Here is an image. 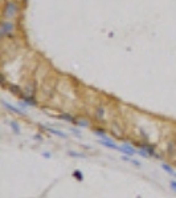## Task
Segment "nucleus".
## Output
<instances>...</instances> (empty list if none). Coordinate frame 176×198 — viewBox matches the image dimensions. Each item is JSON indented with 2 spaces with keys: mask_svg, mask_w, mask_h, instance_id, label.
Wrapping results in <instances>:
<instances>
[{
  "mask_svg": "<svg viewBox=\"0 0 176 198\" xmlns=\"http://www.w3.org/2000/svg\"><path fill=\"white\" fill-rule=\"evenodd\" d=\"M17 11H19V8H17V6H16V3L8 2V3L6 4V8H4V15H6L7 17L12 19V17L16 16Z\"/></svg>",
  "mask_w": 176,
  "mask_h": 198,
  "instance_id": "f257e3e1",
  "label": "nucleus"
},
{
  "mask_svg": "<svg viewBox=\"0 0 176 198\" xmlns=\"http://www.w3.org/2000/svg\"><path fill=\"white\" fill-rule=\"evenodd\" d=\"M15 29V24L12 21H3L2 23V31H0V33H2V36H11L12 32Z\"/></svg>",
  "mask_w": 176,
  "mask_h": 198,
  "instance_id": "f03ea898",
  "label": "nucleus"
},
{
  "mask_svg": "<svg viewBox=\"0 0 176 198\" xmlns=\"http://www.w3.org/2000/svg\"><path fill=\"white\" fill-rule=\"evenodd\" d=\"M117 152H121L122 154L130 156V157H133V156L136 154V150L131 145H129V144H123L122 146H118V148H117Z\"/></svg>",
  "mask_w": 176,
  "mask_h": 198,
  "instance_id": "7ed1b4c3",
  "label": "nucleus"
},
{
  "mask_svg": "<svg viewBox=\"0 0 176 198\" xmlns=\"http://www.w3.org/2000/svg\"><path fill=\"white\" fill-rule=\"evenodd\" d=\"M98 142L101 144V145H103L105 148H107V149H113V150H117V148H118V145L113 141L110 140L109 137H105V138H99Z\"/></svg>",
  "mask_w": 176,
  "mask_h": 198,
  "instance_id": "20e7f679",
  "label": "nucleus"
},
{
  "mask_svg": "<svg viewBox=\"0 0 176 198\" xmlns=\"http://www.w3.org/2000/svg\"><path fill=\"white\" fill-rule=\"evenodd\" d=\"M139 148L142 150H144L150 157L155 156V148L152 145H150V144H139Z\"/></svg>",
  "mask_w": 176,
  "mask_h": 198,
  "instance_id": "39448f33",
  "label": "nucleus"
},
{
  "mask_svg": "<svg viewBox=\"0 0 176 198\" xmlns=\"http://www.w3.org/2000/svg\"><path fill=\"white\" fill-rule=\"evenodd\" d=\"M162 169L167 173V174H169L171 177H174V178H176V172L174 170V167L171 166V165H168V164H165V162H163L162 164Z\"/></svg>",
  "mask_w": 176,
  "mask_h": 198,
  "instance_id": "423d86ee",
  "label": "nucleus"
},
{
  "mask_svg": "<svg viewBox=\"0 0 176 198\" xmlns=\"http://www.w3.org/2000/svg\"><path fill=\"white\" fill-rule=\"evenodd\" d=\"M45 129L52 133V134H55V136H58V137H61V138H66V133H64L61 130H58V129H53V128H48V126H44Z\"/></svg>",
  "mask_w": 176,
  "mask_h": 198,
  "instance_id": "0eeeda50",
  "label": "nucleus"
},
{
  "mask_svg": "<svg viewBox=\"0 0 176 198\" xmlns=\"http://www.w3.org/2000/svg\"><path fill=\"white\" fill-rule=\"evenodd\" d=\"M2 104H3V105L4 106H6V109H8V111H11V112H13V113H20V115H23V113L24 112H21L20 109H17V108H15L13 105H11V104H8L7 101H2Z\"/></svg>",
  "mask_w": 176,
  "mask_h": 198,
  "instance_id": "6e6552de",
  "label": "nucleus"
},
{
  "mask_svg": "<svg viewBox=\"0 0 176 198\" xmlns=\"http://www.w3.org/2000/svg\"><path fill=\"white\" fill-rule=\"evenodd\" d=\"M167 152H168V154H169L171 157H174V156L176 154V145H175L174 141H169V142H168V149H167Z\"/></svg>",
  "mask_w": 176,
  "mask_h": 198,
  "instance_id": "1a4fd4ad",
  "label": "nucleus"
},
{
  "mask_svg": "<svg viewBox=\"0 0 176 198\" xmlns=\"http://www.w3.org/2000/svg\"><path fill=\"white\" fill-rule=\"evenodd\" d=\"M105 113H106L105 108H103V106H98V108L95 109V117L99 118V120H102V118L105 117Z\"/></svg>",
  "mask_w": 176,
  "mask_h": 198,
  "instance_id": "9d476101",
  "label": "nucleus"
},
{
  "mask_svg": "<svg viewBox=\"0 0 176 198\" xmlns=\"http://www.w3.org/2000/svg\"><path fill=\"white\" fill-rule=\"evenodd\" d=\"M9 125H11V128H12V130H13L15 134H20V133H21L20 126H19V124L16 121H11V122H9Z\"/></svg>",
  "mask_w": 176,
  "mask_h": 198,
  "instance_id": "9b49d317",
  "label": "nucleus"
},
{
  "mask_svg": "<svg viewBox=\"0 0 176 198\" xmlns=\"http://www.w3.org/2000/svg\"><path fill=\"white\" fill-rule=\"evenodd\" d=\"M68 154H69L70 157H74V158H86V156L84 154V153H78V152H73V150H69L68 152Z\"/></svg>",
  "mask_w": 176,
  "mask_h": 198,
  "instance_id": "f8f14e48",
  "label": "nucleus"
},
{
  "mask_svg": "<svg viewBox=\"0 0 176 198\" xmlns=\"http://www.w3.org/2000/svg\"><path fill=\"white\" fill-rule=\"evenodd\" d=\"M60 118H61V120L68 121V122H76V118H74V117H72L70 115H66V113H64V115H61V116H60Z\"/></svg>",
  "mask_w": 176,
  "mask_h": 198,
  "instance_id": "ddd939ff",
  "label": "nucleus"
},
{
  "mask_svg": "<svg viewBox=\"0 0 176 198\" xmlns=\"http://www.w3.org/2000/svg\"><path fill=\"white\" fill-rule=\"evenodd\" d=\"M73 177H74L78 182H81L82 180H84V176H82V173L80 170H74V172H73Z\"/></svg>",
  "mask_w": 176,
  "mask_h": 198,
  "instance_id": "4468645a",
  "label": "nucleus"
},
{
  "mask_svg": "<svg viewBox=\"0 0 176 198\" xmlns=\"http://www.w3.org/2000/svg\"><path fill=\"white\" fill-rule=\"evenodd\" d=\"M77 125L78 126H90V122L87 121V120H85V118H81V120H78L77 121Z\"/></svg>",
  "mask_w": 176,
  "mask_h": 198,
  "instance_id": "2eb2a0df",
  "label": "nucleus"
},
{
  "mask_svg": "<svg viewBox=\"0 0 176 198\" xmlns=\"http://www.w3.org/2000/svg\"><path fill=\"white\" fill-rule=\"evenodd\" d=\"M93 133H94V134H97V136H99L101 138H105V137H106L105 130H101V129H93Z\"/></svg>",
  "mask_w": 176,
  "mask_h": 198,
  "instance_id": "dca6fc26",
  "label": "nucleus"
},
{
  "mask_svg": "<svg viewBox=\"0 0 176 198\" xmlns=\"http://www.w3.org/2000/svg\"><path fill=\"white\" fill-rule=\"evenodd\" d=\"M130 164H131V165H134V166H136V167H140V166H142L140 161L134 160V158H130Z\"/></svg>",
  "mask_w": 176,
  "mask_h": 198,
  "instance_id": "f3484780",
  "label": "nucleus"
},
{
  "mask_svg": "<svg viewBox=\"0 0 176 198\" xmlns=\"http://www.w3.org/2000/svg\"><path fill=\"white\" fill-rule=\"evenodd\" d=\"M169 187L172 189V191L176 193V180H171L169 181Z\"/></svg>",
  "mask_w": 176,
  "mask_h": 198,
  "instance_id": "a211bd4d",
  "label": "nucleus"
},
{
  "mask_svg": "<svg viewBox=\"0 0 176 198\" xmlns=\"http://www.w3.org/2000/svg\"><path fill=\"white\" fill-rule=\"evenodd\" d=\"M72 133H74V134H77V136H81V132L78 130V129H76V128H72Z\"/></svg>",
  "mask_w": 176,
  "mask_h": 198,
  "instance_id": "6ab92c4d",
  "label": "nucleus"
},
{
  "mask_svg": "<svg viewBox=\"0 0 176 198\" xmlns=\"http://www.w3.org/2000/svg\"><path fill=\"white\" fill-rule=\"evenodd\" d=\"M42 157H45V158H51V153H49V152H44V153H42Z\"/></svg>",
  "mask_w": 176,
  "mask_h": 198,
  "instance_id": "aec40b11",
  "label": "nucleus"
},
{
  "mask_svg": "<svg viewBox=\"0 0 176 198\" xmlns=\"http://www.w3.org/2000/svg\"><path fill=\"white\" fill-rule=\"evenodd\" d=\"M36 140H37V141H42V138H41L40 134H36Z\"/></svg>",
  "mask_w": 176,
  "mask_h": 198,
  "instance_id": "412c9836",
  "label": "nucleus"
}]
</instances>
